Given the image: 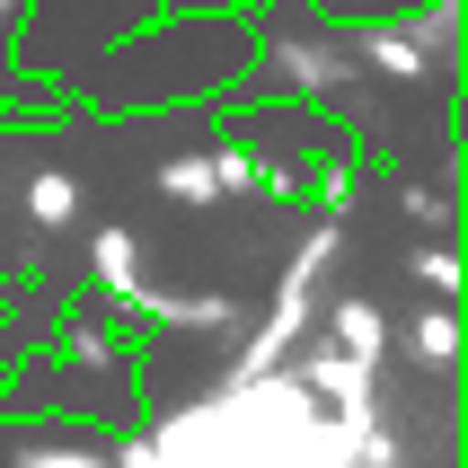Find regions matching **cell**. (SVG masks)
Masks as SVG:
<instances>
[{"mask_svg": "<svg viewBox=\"0 0 468 468\" xmlns=\"http://www.w3.org/2000/svg\"><path fill=\"white\" fill-rule=\"evenodd\" d=\"M36 212H45V221H62V212H71V186L45 177V186H36Z\"/></svg>", "mask_w": 468, "mask_h": 468, "instance_id": "obj_1", "label": "cell"}]
</instances>
